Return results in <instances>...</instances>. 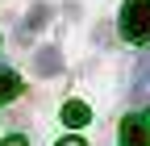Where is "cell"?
Wrapping results in <instances>:
<instances>
[{"label":"cell","mask_w":150,"mask_h":146,"mask_svg":"<svg viewBox=\"0 0 150 146\" xmlns=\"http://www.w3.org/2000/svg\"><path fill=\"white\" fill-rule=\"evenodd\" d=\"M0 146H29V142H25L21 134H13V138H4V142H0Z\"/></svg>","instance_id":"8"},{"label":"cell","mask_w":150,"mask_h":146,"mask_svg":"<svg viewBox=\"0 0 150 146\" xmlns=\"http://www.w3.org/2000/svg\"><path fill=\"white\" fill-rule=\"evenodd\" d=\"M63 121L71 125V130H83V125L92 121V108H88L83 100H67V104H63Z\"/></svg>","instance_id":"4"},{"label":"cell","mask_w":150,"mask_h":146,"mask_svg":"<svg viewBox=\"0 0 150 146\" xmlns=\"http://www.w3.org/2000/svg\"><path fill=\"white\" fill-rule=\"evenodd\" d=\"M59 146H88V142H83V138H75V134H71V138H63Z\"/></svg>","instance_id":"9"},{"label":"cell","mask_w":150,"mask_h":146,"mask_svg":"<svg viewBox=\"0 0 150 146\" xmlns=\"http://www.w3.org/2000/svg\"><path fill=\"white\" fill-rule=\"evenodd\" d=\"M33 67H38V75H59V67H63L59 46H42V50H38V59H33Z\"/></svg>","instance_id":"3"},{"label":"cell","mask_w":150,"mask_h":146,"mask_svg":"<svg viewBox=\"0 0 150 146\" xmlns=\"http://www.w3.org/2000/svg\"><path fill=\"white\" fill-rule=\"evenodd\" d=\"M17 92H21V75H17L13 67H0V104L13 100Z\"/></svg>","instance_id":"6"},{"label":"cell","mask_w":150,"mask_h":146,"mask_svg":"<svg viewBox=\"0 0 150 146\" xmlns=\"http://www.w3.org/2000/svg\"><path fill=\"white\" fill-rule=\"evenodd\" d=\"M134 100L150 104V54L138 63V79H134Z\"/></svg>","instance_id":"5"},{"label":"cell","mask_w":150,"mask_h":146,"mask_svg":"<svg viewBox=\"0 0 150 146\" xmlns=\"http://www.w3.org/2000/svg\"><path fill=\"white\" fill-rule=\"evenodd\" d=\"M121 146H150V108L129 113L121 121Z\"/></svg>","instance_id":"2"},{"label":"cell","mask_w":150,"mask_h":146,"mask_svg":"<svg viewBox=\"0 0 150 146\" xmlns=\"http://www.w3.org/2000/svg\"><path fill=\"white\" fill-rule=\"evenodd\" d=\"M121 33L125 42H150V0H125L121 4Z\"/></svg>","instance_id":"1"},{"label":"cell","mask_w":150,"mask_h":146,"mask_svg":"<svg viewBox=\"0 0 150 146\" xmlns=\"http://www.w3.org/2000/svg\"><path fill=\"white\" fill-rule=\"evenodd\" d=\"M46 17H50V9H33V17H25V25H21V38H25V42H29V33L42 25Z\"/></svg>","instance_id":"7"}]
</instances>
